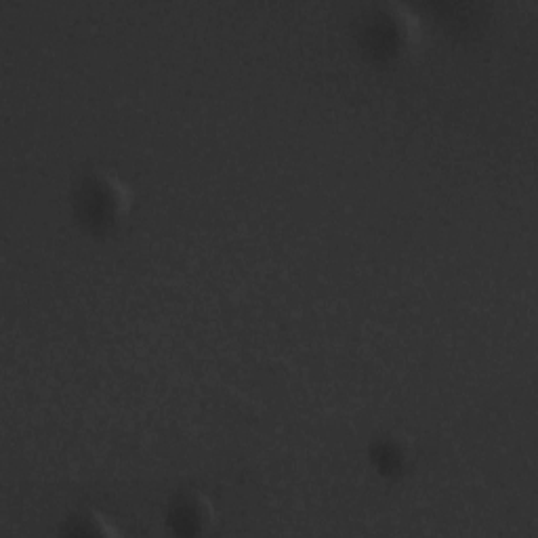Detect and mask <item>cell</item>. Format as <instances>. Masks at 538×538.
I'll return each mask as SVG.
<instances>
[{
    "mask_svg": "<svg viewBox=\"0 0 538 538\" xmlns=\"http://www.w3.org/2000/svg\"><path fill=\"white\" fill-rule=\"evenodd\" d=\"M177 517L185 524V532H198L204 522L211 520V507L200 494L185 496L181 507H177Z\"/></svg>",
    "mask_w": 538,
    "mask_h": 538,
    "instance_id": "cell-2",
    "label": "cell"
},
{
    "mask_svg": "<svg viewBox=\"0 0 538 538\" xmlns=\"http://www.w3.org/2000/svg\"><path fill=\"white\" fill-rule=\"evenodd\" d=\"M85 202L95 219L110 221L127 211L129 196L116 177L108 173H93L85 181Z\"/></svg>",
    "mask_w": 538,
    "mask_h": 538,
    "instance_id": "cell-1",
    "label": "cell"
}]
</instances>
